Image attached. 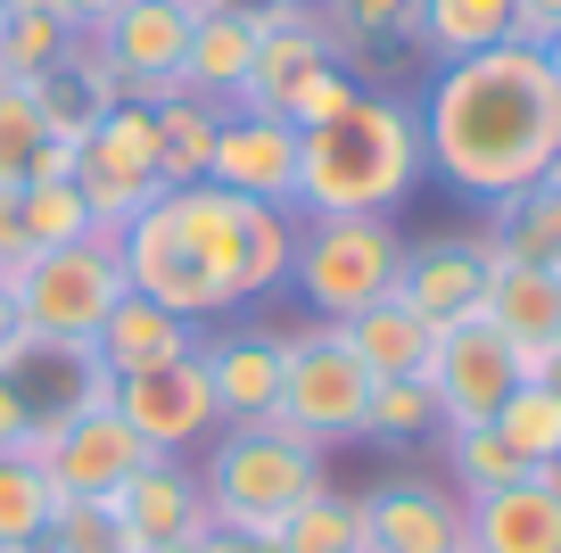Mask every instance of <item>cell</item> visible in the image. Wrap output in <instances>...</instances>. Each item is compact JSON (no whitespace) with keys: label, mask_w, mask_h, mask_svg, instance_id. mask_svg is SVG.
Masks as SVG:
<instances>
[{"label":"cell","mask_w":561,"mask_h":553,"mask_svg":"<svg viewBox=\"0 0 561 553\" xmlns=\"http://www.w3.org/2000/svg\"><path fill=\"white\" fill-rule=\"evenodd\" d=\"M537 381H545V388H553V397H561V339L545 347V372H537Z\"/></svg>","instance_id":"cell-44"},{"label":"cell","mask_w":561,"mask_h":553,"mask_svg":"<svg viewBox=\"0 0 561 553\" xmlns=\"http://www.w3.org/2000/svg\"><path fill=\"white\" fill-rule=\"evenodd\" d=\"M553 273H561V264H553Z\"/></svg>","instance_id":"cell-50"},{"label":"cell","mask_w":561,"mask_h":553,"mask_svg":"<svg viewBox=\"0 0 561 553\" xmlns=\"http://www.w3.org/2000/svg\"><path fill=\"white\" fill-rule=\"evenodd\" d=\"M364 405H371V372L339 339V323L280 330V405L264 414L273 430H289V438L331 454L339 438H364Z\"/></svg>","instance_id":"cell-6"},{"label":"cell","mask_w":561,"mask_h":553,"mask_svg":"<svg viewBox=\"0 0 561 553\" xmlns=\"http://www.w3.org/2000/svg\"><path fill=\"white\" fill-rule=\"evenodd\" d=\"M545 75H553V83H561V34L545 42Z\"/></svg>","instance_id":"cell-45"},{"label":"cell","mask_w":561,"mask_h":553,"mask_svg":"<svg viewBox=\"0 0 561 553\" xmlns=\"http://www.w3.org/2000/svg\"><path fill=\"white\" fill-rule=\"evenodd\" d=\"M413 18H421V50H438V67H446V58L512 42L520 0H413Z\"/></svg>","instance_id":"cell-24"},{"label":"cell","mask_w":561,"mask_h":553,"mask_svg":"<svg viewBox=\"0 0 561 553\" xmlns=\"http://www.w3.org/2000/svg\"><path fill=\"white\" fill-rule=\"evenodd\" d=\"M404 240L388 215H298V257L289 290L314 306V323H347L371 297H397Z\"/></svg>","instance_id":"cell-5"},{"label":"cell","mask_w":561,"mask_h":553,"mask_svg":"<svg viewBox=\"0 0 561 553\" xmlns=\"http://www.w3.org/2000/svg\"><path fill=\"white\" fill-rule=\"evenodd\" d=\"M174 215L198 240L215 290L231 297V314H240L248 297L289 290V257H298V215L289 207H256V199H240V191L191 182V191H174Z\"/></svg>","instance_id":"cell-4"},{"label":"cell","mask_w":561,"mask_h":553,"mask_svg":"<svg viewBox=\"0 0 561 553\" xmlns=\"http://www.w3.org/2000/svg\"><path fill=\"white\" fill-rule=\"evenodd\" d=\"M479 290H488V248H479V240H421V248H404L397 297H404L430 330L479 314Z\"/></svg>","instance_id":"cell-17"},{"label":"cell","mask_w":561,"mask_h":553,"mask_svg":"<svg viewBox=\"0 0 561 553\" xmlns=\"http://www.w3.org/2000/svg\"><path fill=\"white\" fill-rule=\"evenodd\" d=\"M298 9H331V0H298Z\"/></svg>","instance_id":"cell-48"},{"label":"cell","mask_w":561,"mask_h":553,"mask_svg":"<svg viewBox=\"0 0 561 553\" xmlns=\"http://www.w3.org/2000/svg\"><path fill=\"white\" fill-rule=\"evenodd\" d=\"M34 108H42V133H50V140H75V149H83V140H91V124H100V116H107V108H100V100H91V91H83V83H75V75H67V67H50V75H34Z\"/></svg>","instance_id":"cell-35"},{"label":"cell","mask_w":561,"mask_h":553,"mask_svg":"<svg viewBox=\"0 0 561 553\" xmlns=\"http://www.w3.org/2000/svg\"><path fill=\"white\" fill-rule=\"evenodd\" d=\"M58 9H67L75 25H91V34H100V25L116 18V9H124V0H58Z\"/></svg>","instance_id":"cell-41"},{"label":"cell","mask_w":561,"mask_h":553,"mask_svg":"<svg viewBox=\"0 0 561 553\" xmlns=\"http://www.w3.org/2000/svg\"><path fill=\"white\" fill-rule=\"evenodd\" d=\"M50 512H58V487L42 479L34 463L0 454V553H9V545H42Z\"/></svg>","instance_id":"cell-30"},{"label":"cell","mask_w":561,"mask_h":553,"mask_svg":"<svg viewBox=\"0 0 561 553\" xmlns=\"http://www.w3.org/2000/svg\"><path fill=\"white\" fill-rule=\"evenodd\" d=\"M9 9H18V18H67L58 0H9ZM67 25H75V18H67Z\"/></svg>","instance_id":"cell-43"},{"label":"cell","mask_w":561,"mask_h":553,"mask_svg":"<svg viewBox=\"0 0 561 553\" xmlns=\"http://www.w3.org/2000/svg\"><path fill=\"white\" fill-rule=\"evenodd\" d=\"M140 463H149V447L133 438V421H124L116 405H83V414H67V430H58V447H50V463H42V479H50L58 496L107 504Z\"/></svg>","instance_id":"cell-14"},{"label":"cell","mask_w":561,"mask_h":553,"mask_svg":"<svg viewBox=\"0 0 561 553\" xmlns=\"http://www.w3.org/2000/svg\"><path fill=\"white\" fill-rule=\"evenodd\" d=\"M116 414L133 421V438L149 454H191V447H207L215 438V388H207V363H198V347L191 356H174V363H158V372H133V381H116Z\"/></svg>","instance_id":"cell-9"},{"label":"cell","mask_w":561,"mask_h":553,"mask_svg":"<svg viewBox=\"0 0 561 553\" xmlns=\"http://www.w3.org/2000/svg\"><path fill=\"white\" fill-rule=\"evenodd\" d=\"M273 553H364V504L347 487H322L273 529Z\"/></svg>","instance_id":"cell-26"},{"label":"cell","mask_w":561,"mask_h":553,"mask_svg":"<svg viewBox=\"0 0 561 553\" xmlns=\"http://www.w3.org/2000/svg\"><path fill=\"white\" fill-rule=\"evenodd\" d=\"M116 240H124V232H116ZM116 240H107V232H91V240H75V248H42V257L25 264V273H18L25 339H42V347H83V356H91L100 323L116 314V297L133 290V281H124Z\"/></svg>","instance_id":"cell-7"},{"label":"cell","mask_w":561,"mask_h":553,"mask_svg":"<svg viewBox=\"0 0 561 553\" xmlns=\"http://www.w3.org/2000/svg\"><path fill=\"white\" fill-rule=\"evenodd\" d=\"M528 479H537V487H545V496H553V504H561V454H553V463H537V471H528Z\"/></svg>","instance_id":"cell-42"},{"label":"cell","mask_w":561,"mask_h":553,"mask_svg":"<svg viewBox=\"0 0 561 553\" xmlns=\"http://www.w3.org/2000/svg\"><path fill=\"white\" fill-rule=\"evenodd\" d=\"M248 58H256V18H240V9H207V18L191 25V50H182V91L191 100H240L248 83Z\"/></svg>","instance_id":"cell-22"},{"label":"cell","mask_w":561,"mask_h":553,"mask_svg":"<svg viewBox=\"0 0 561 553\" xmlns=\"http://www.w3.org/2000/svg\"><path fill=\"white\" fill-rule=\"evenodd\" d=\"M42 149H50V133H42L34 83H0V191H25Z\"/></svg>","instance_id":"cell-33"},{"label":"cell","mask_w":561,"mask_h":553,"mask_svg":"<svg viewBox=\"0 0 561 553\" xmlns=\"http://www.w3.org/2000/svg\"><path fill=\"white\" fill-rule=\"evenodd\" d=\"M215 133H224V108H215V100H191V91H182V100L158 108V182H165V191L207 182Z\"/></svg>","instance_id":"cell-25"},{"label":"cell","mask_w":561,"mask_h":553,"mask_svg":"<svg viewBox=\"0 0 561 553\" xmlns=\"http://www.w3.org/2000/svg\"><path fill=\"white\" fill-rule=\"evenodd\" d=\"M42 553H124V529H116V512H107V504L58 496L50 529H42Z\"/></svg>","instance_id":"cell-34"},{"label":"cell","mask_w":561,"mask_h":553,"mask_svg":"<svg viewBox=\"0 0 561 553\" xmlns=\"http://www.w3.org/2000/svg\"><path fill=\"white\" fill-rule=\"evenodd\" d=\"M545 182H553V191H561V157H553V173H545Z\"/></svg>","instance_id":"cell-47"},{"label":"cell","mask_w":561,"mask_h":553,"mask_svg":"<svg viewBox=\"0 0 561 553\" xmlns=\"http://www.w3.org/2000/svg\"><path fill=\"white\" fill-rule=\"evenodd\" d=\"M495 438H504V454L520 471H537V463H553L561 454V397L545 381H520L504 405H495V421H488Z\"/></svg>","instance_id":"cell-27"},{"label":"cell","mask_w":561,"mask_h":553,"mask_svg":"<svg viewBox=\"0 0 561 553\" xmlns=\"http://www.w3.org/2000/svg\"><path fill=\"white\" fill-rule=\"evenodd\" d=\"M124 553H198V545H124Z\"/></svg>","instance_id":"cell-46"},{"label":"cell","mask_w":561,"mask_h":553,"mask_svg":"<svg viewBox=\"0 0 561 553\" xmlns=\"http://www.w3.org/2000/svg\"><path fill=\"white\" fill-rule=\"evenodd\" d=\"M198 363H207V388H215V414L224 421H264L280 405V330L224 323L198 339Z\"/></svg>","instance_id":"cell-15"},{"label":"cell","mask_w":561,"mask_h":553,"mask_svg":"<svg viewBox=\"0 0 561 553\" xmlns=\"http://www.w3.org/2000/svg\"><path fill=\"white\" fill-rule=\"evenodd\" d=\"M314 67H331V34H322V18H314V9H298V0H264V9H256V58H248L240 108L280 116Z\"/></svg>","instance_id":"cell-13"},{"label":"cell","mask_w":561,"mask_h":553,"mask_svg":"<svg viewBox=\"0 0 561 553\" xmlns=\"http://www.w3.org/2000/svg\"><path fill=\"white\" fill-rule=\"evenodd\" d=\"M42 339H25V314H18V290L0 281V372H25V356H34Z\"/></svg>","instance_id":"cell-37"},{"label":"cell","mask_w":561,"mask_h":553,"mask_svg":"<svg viewBox=\"0 0 561 553\" xmlns=\"http://www.w3.org/2000/svg\"><path fill=\"white\" fill-rule=\"evenodd\" d=\"M364 438H380V447H413V438H446L438 388H430V381H371V405H364Z\"/></svg>","instance_id":"cell-28"},{"label":"cell","mask_w":561,"mask_h":553,"mask_svg":"<svg viewBox=\"0 0 561 553\" xmlns=\"http://www.w3.org/2000/svg\"><path fill=\"white\" fill-rule=\"evenodd\" d=\"M364 504V553H471L462 496L438 479H380Z\"/></svg>","instance_id":"cell-11"},{"label":"cell","mask_w":561,"mask_h":553,"mask_svg":"<svg viewBox=\"0 0 561 553\" xmlns=\"http://www.w3.org/2000/svg\"><path fill=\"white\" fill-rule=\"evenodd\" d=\"M191 25H198V0H124L116 18L100 25V42H107V58H116L124 75H174L182 83Z\"/></svg>","instance_id":"cell-19"},{"label":"cell","mask_w":561,"mask_h":553,"mask_svg":"<svg viewBox=\"0 0 561 553\" xmlns=\"http://www.w3.org/2000/svg\"><path fill=\"white\" fill-rule=\"evenodd\" d=\"M198 487H207V520H215V529L273 537L306 496L331 487V463H322V447L273 430V421H231V430L215 438Z\"/></svg>","instance_id":"cell-3"},{"label":"cell","mask_w":561,"mask_h":553,"mask_svg":"<svg viewBox=\"0 0 561 553\" xmlns=\"http://www.w3.org/2000/svg\"><path fill=\"white\" fill-rule=\"evenodd\" d=\"M107 512H116L124 545H198V537L215 529L207 520V487H198L191 463H174V454H149V463L133 471V479L107 496Z\"/></svg>","instance_id":"cell-12"},{"label":"cell","mask_w":561,"mask_h":553,"mask_svg":"<svg viewBox=\"0 0 561 553\" xmlns=\"http://www.w3.org/2000/svg\"><path fill=\"white\" fill-rule=\"evenodd\" d=\"M430 166L479 207L537 191L561 157V83L545 75V50L495 42V50L446 58L430 108H421Z\"/></svg>","instance_id":"cell-1"},{"label":"cell","mask_w":561,"mask_h":553,"mask_svg":"<svg viewBox=\"0 0 561 553\" xmlns=\"http://www.w3.org/2000/svg\"><path fill=\"white\" fill-rule=\"evenodd\" d=\"M339 339L364 356L371 381H421V372H430V347H438V330L421 323L404 297H371L364 314H347V323H339Z\"/></svg>","instance_id":"cell-21"},{"label":"cell","mask_w":561,"mask_h":553,"mask_svg":"<svg viewBox=\"0 0 561 553\" xmlns=\"http://www.w3.org/2000/svg\"><path fill=\"white\" fill-rule=\"evenodd\" d=\"M0 18H9V0H0Z\"/></svg>","instance_id":"cell-49"},{"label":"cell","mask_w":561,"mask_h":553,"mask_svg":"<svg viewBox=\"0 0 561 553\" xmlns=\"http://www.w3.org/2000/svg\"><path fill=\"white\" fill-rule=\"evenodd\" d=\"M512 479H528V471L504 454V438H495L488 421H479V430H446V487H455L462 504L495 496V487H512Z\"/></svg>","instance_id":"cell-31"},{"label":"cell","mask_w":561,"mask_h":553,"mask_svg":"<svg viewBox=\"0 0 561 553\" xmlns=\"http://www.w3.org/2000/svg\"><path fill=\"white\" fill-rule=\"evenodd\" d=\"M421 381L438 388L446 430H479V421H495V405L520 388V356H512V339L488 323V314H462V323L438 330V347H430V372H421Z\"/></svg>","instance_id":"cell-8"},{"label":"cell","mask_w":561,"mask_h":553,"mask_svg":"<svg viewBox=\"0 0 561 553\" xmlns=\"http://www.w3.org/2000/svg\"><path fill=\"white\" fill-rule=\"evenodd\" d=\"M430 173L421 108L364 91L347 116L298 133V215H397Z\"/></svg>","instance_id":"cell-2"},{"label":"cell","mask_w":561,"mask_h":553,"mask_svg":"<svg viewBox=\"0 0 561 553\" xmlns=\"http://www.w3.org/2000/svg\"><path fill=\"white\" fill-rule=\"evenodd\" d=\"M67 42H75V25L67 18H0V83H34V75H50V67H67Z\"/></svg>","instance_id":"cell-32"},{"label":"cell","mask_w":561,"mask_h":553,"mask_svg":"<svg viewBox=\"0 0 561 553\" xmlns=\"http://www.w3.org/2000/svg\"><path fill=\"white\" fill-rule=\"evenodd\" d=\"M207 182L215 191L256 199V207H289L298 215V124L289 116H256V108H224Z\"/></svg>","instance_id":"cell-10"},{"label":"cell","mask_w":561,"mask_h":553,"mask_svg":"<svg viewBox=\"0 0 561 553\" xmlns=\"http://www.w3.org/2000/svg\"><path fill=\"white\" fill-rule=\"evenodd\" d=\"M25 430H34V397H25L18 372H0V454H18Z\"/></svg>","instance_id":"cell-38"},{"label":"cell","mask_w":561,"mask_h":553,"mask_svg":"<svg viewBox=\"0 0 561 553\" xmlns=\"http://www.w3.org/2000/svg\"><path fill=\"white\" fill-rule=\"evenodd\" d=\"M479 314H488L495 330L512 339V356H520V381H537L545 372V347L561 339V273H545V264H488V290H479Z\"/></svg>","instance_id":"cell-16"},{"label":"cell","mask_w":561,"mask_h":553,"mask_svg":"<svg viewBox=\"0 0 561 553\" xmlns=\"http://www.w3.org/2000/svg\"><path fill=\"white\" fill-rule=\"evenodd\" d=\"M462 529H471V553H561V504L537 479H512L462 504Z\"/></svg>","instance_id":"cell-20"},{"label":"cell","mask_w":561,"mask_h":553,"mask_svg":"<svg viewBox=\"0 0 561 553\" xmlns=\"http://www.w3.org/2000/svg\"><path fill=\"white\" fill-rule=\"evenodd\" d=\"M191 347H198V330L182 323V314H165V306H149L140 290H124L116 314L100 323V339H91V363H100L107 381H133V372H158V363L191 356Z\"/></svg>","instance_id":"cell-18"},{"label":"cell","mask_w":561,"mask_h":553,"mask_svg":"<svg viewBox=\"0 0 561 553\" xmlns=\"http://www.w3.org/2000/svg\"><path fill=\"white\" fill-rule=\"evenodd\" d=\"M18 232H25V248H75V240H91V207H83V191L75 182H25L18 191Z\"/></svg>","instance_id":"cell-29"},{"label":"cell","mask_w":561,"mask_h":553,"mask_svg":"<svg viewBox=\"0 0 561 553\" xmlns=\"http://www.w3.org/2000/svg\"><path fill=\"white\" fill-rule=\"evenodd\" d=\"M355 100H364V75H355V67H339V58H331V67H314V75H306V83H298V100L280 108V116L298 124V133H314V124L347 116Z\"/></svg>","instance_id":"cell-36"},{"label":"cell","mask_w":561,"mask_h":553,"mask_svg":"<svg viewBox=\"0 0 561 553\" xmlns=\"http://www.w3.org/2000/svg\"><path fill=\"white\" fill-rule=\"evenodd\" d=\"M561 34V0H520V18H512V42H528V50H545V42Z\"/></svg>","instance_id":"cell-39"},{"label":"cell","mask_w":561,"mask_h":553,"mask_svg":"<svg viewBox=\"0 0 561 553\" xmlns=\"http://www.w3.org/2000/svg\"><path fill=\"white\" fill-rule=\"evenodd\" d=\"M479 248L504 257V264H545V273H553V264H561V191H553V182H537V191L488 207Z\"/></svg>","instance_id":"cell-23"},{"label":"cell","mask_w":561,"mask_h":553,"mask_svg":"<svg viewBox=\"0 0 561 553\" xmlns=\"http://www.w3.org/2000/svg\"><path fill=\"white\" fill-rule=\"evenodd\" d=\"M198 553H273V537H240V529H207Z\"/></svg>","instance_id":"cell-40"}]
</instances>
